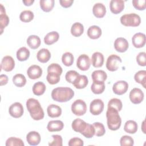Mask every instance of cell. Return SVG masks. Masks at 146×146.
<instances>
[{"mask_svg":"<svg viewBox=\"0 0 146 146\" xmlns=\"http://www.w3.org/2000/svg\"><path fill=\"white\" fill-rule=\"evenodd\" d=\"M40 7L44 12H50L54 6L55 1L54 0H40L39 1Z\"/></svg>","mask_w":146,"mask_h":146,"instance_id":"cell-34","label":"cell"},{"mask_svg":"<svg viewBox=\"0 0 146 146\" xmlns=\"http://www.w3.org/2000/svg\"><path fill=\"white\" fill-rule=\"evenodd\" d=\"M13 82L15 86L18 87H22L26 83V79L23 74H17L13 76Z\"/></svg>","mask_w":146,"mask_h":146,"instance_id":"cell-35","label":"cell"},{"mask_svg":"<svg viewBox=\"0 0 146 146\" xmlns=\"http://www.w3.org/2000/svg\"><path fill=\"white\" fill-rule=\"evenodd\" d=\"M88 83V80L87 77L84 75H79L72 84L76 88L82 89L84 88Z\"/></svg>","mask_w":146,"mask_h":146,"instance_id":"cell-26","label":"cell"},{"mask_svg":"<svg viewBox=\"0 0 146 146\" xmlns=\"http://www.w3.org/2000/svg\"><path fill=\"white\" fill-rule=\"evenodd\" d=\"M48 116L50 117H58L62 114V108L55 104H52L48 106L47 108Z\"/></svg>","mask_w":146,"mask_h":146,"instance_id":"cell-22","label":"cell"},{"mask_svg":"<svg viewBox=\"0 0 146 146\" xmlns=\"http://www.w3.org/2000/svg\"><path fill=\"white\" fill-rule=\"evenodd\" d=\"M90 65V59L86 54L80 55L76 60V66L82 71H86L88 70Z\"/></svg>","mask_w":146,"mask_h":146,"instance_id":"cell-11","label":"cell"},{"mask_svg":"<svg viewBox=\"0 0 146 146\" xmlns=\"http://www.w3.org/2000/svg\"><path fill=\"white\" fill-rule=\"evenodd\" d=\"M73 2H74V0H60V1H59V3H60V5L64 8H68V7L71 6Z\"/></svg>","mask_w":146,"mask_h":146,"instance_id":"cell-51","label":"cell"},{"mask_svg":"<svg viewBox=\"0 0 146 146\" xmlns=\"http://www.w3.org/2000/svg\"><path fill=\"white\" fill-rule=\"evenodd\" d=\"M141 129H142L143 133H145V120H144L143 122L142 126H141Z\"/></svg>","mask_w":146,"mask_h":146,"instance_id":"cell-54","label":"cell"},{"mask_svg":"<svg viewBox=\"0 0 146 146\" xmlns=\"http://www.w3.org/2000/svg\"><path fill=\"white\" fill-rule=\"evenodd\" d=\"M128 89V84L124 80H119L115 83L112 87L113 92L118 95L125 94Z\"/></svg>","mask_w":146,"mask_h":146,"instance_id":"cell-12","label":"cell"},{"mask_svg":"<svg viewBox=\"0 0 146 146\" xmlns=\"http://www.w3.org/2000/svg\"><path fill=\"white\" fill-rule=\"evenodd\" d=\"M40 38L35 35H30L27 39V43L28 46L33 50L38 48L40 45Z\"/></svg>","mask_w":146,"mask_h":146,"instance_id":"cell-27","label":"cell"},{"mask_svg":"<svg viewBox=\"0 0 146 146\" xmlns=\"http://www.w3.org/2000/svg\"><path fill=\"white\" fill-rule=\"evenodd\" d=\"M137 124L136 122L130 120L125 122L124 126V130L128 133L133 134L137 132Z\"/></svg>","mask_w":146,"mask_h":146,"instance_id":"cell-31","label":"cell"},{"mask_svg":"<svg viewBox=\"0 0 146 146\" xmlns=\"http://www.w3.org/2000/svg\"><path fill=\"white\" fill-rule=\"evenodd\" d=\"M56 72L61 75L62 73V68L59 64L57 63H52L50 64L47 67V72Z\"/></svg>","mask_w":146,"mask_h":146,"instance_id":"cell-46","label":"cell"},{"mask_svg":"<svg viewBox=\"0 0 146 146\" xmlns=\"http://www.w3.org/2000/svg\"><path fill=\"white\" fill-rule=\"evenodd\" d=\"M36 58L38 61L41 63L47 62L51 58V53L47 48H42L38 51L36 54Z\"/></svg>","mask_w":146,"mask_h":146,"instance_id":"cell-25","label":"cell"},{"mask_svg":"<svg viewBox=\"0 0 146 146\" xmlns=\"http://www.w3.org/2000/svg\"><path fill=\"white\" fill-rule=\"evenodd\" d=\"M129 47V44L126 39L119 37L115 39L114 42L115 49L119 52H124L127 50Z\"/></svg>","mask_w":146,"mask_h":146,"instance_id":"cell-14","label":"cell"},{"mask_svg":"<svg viewBox=\"0 0 146 146\" xmlns=\"http://www.w3.org/2000/svg\"><path fill=\"white\" fill-rule=\"evenodd\" d=\"M107 123L108 127L112 131L117 130L121 126V119L117 110L108 108L106 112Z\"/></svg>","mask_w":146,"mask_h":146,"instance_id":"cell-4","label":"cell"},{"mask_svg":"<svg viewBox=\"0 0 146 146\" xmlns=\"http://www.w3.org/2000/svg\"><path fill=\"white\" fill-rule=\"evenodd\" d=\"M40 140V135L36 131H30L26 136V140L30 145H38Z\"/></svg>","mask_w":146,"mask_h":146,"instance_id":"cell-18","label":"cell"},{"mask_svg":"<svg viewBox=\"0 0 146 146\" xmlns=\"http://www.w3.org/2000/svg\"><path fill=\"white\" fill-rule=\"evenodd\" d=\"M34 13L30 10H24L22 11L19 15L20 20L23 22H29L33 19Z\"/></svg>","mask_w":146,"mask_h":146,"instance_id":"cell-37","label":"cell"},{"mask_svg":"<svg viewBox=\"0 0 146 146\" xmlns=\"http://www.w3.org/2000/svg\"><path fill=\"white\" fill-rule=\"evenodd\" d=\"M84 32V26L79 22L74 23L71 28V34L75 37L80 36Z\"/></svg>","mask_w":146,"mask_h":146,"instance_id":"cell-30","label":"cell"},{"mask_svg":"<svg viewBox=\"0 0 146 146\" xmlns=\"http://www.w3.org/2000/svg\"><path fill=\"white\" fill-rule=\"evenodd\" d=\"M9 23V18L6 14H0V27H1V34H2L3 29L8 25Z\"/></svg>","mask_w":146,"mask_h":146,"instance_id":"cell-44","label":"cell"},{"mask_svg":"<svg viewBox=\"0 0 146 146\" xmlns=\"http://www.w3.org/2000/svg\"><path fill=\"white\" fill-rule=\"evenodd\" d=\"M136 61L137 64L141 66H146V53L145 52H140L136 56Z\"/></svg>","mask_w":146,"mask_h":146,"instance_id":"cell-49","label":"cell"},{"mask_svg":"<svg viewBox=\"0 0 146 146\" xmlns=\"http://www.w3.org/2000/svg\"><path fill=\"white\" fill-rule=\"evenodd\" d=\"M91 90L95 94H100L103 93L105 90L104 83H98L93 82L91 86Z\"/></svg>","mask_w":146,"mask_h":146,"instance_id":"cell-36","label":"cell"},{"mask_svg":"<svg viewBox=\"0 0 146 146\" xmlns=\"http://www.w3.org/2000/svg\"><path fill=\"white\" fill-rule=\"evenodd\" d=\"M29 78L31 79H36L39 78L42 74V69L38 65H32L29 67L27 71Z\"/></svg>","mask_w":146,"mask_h":146,"instance_id":"cell-15","label":"cell"},{"mask_svg":"<svg viewBox=\"0 0 146 146\" xmlns=\"http://www.w3.org/2000/svg\"><path fill=\"white\" fill-rule=\"evenodd\" d=\"M69 146H83L84 145L83 141L79 137L71 138L68 141Z\"/></svg>","mask_w":146,"mask_h":146,"instance_id":"cell-50","label":"cell"},{"mask_svg":"<svg viewBox=\"0 0 146 146\" xmlns=\"http://www.w3.org/2000/svg\"><path fill=\"white\" fill-rule=\"evenodd\" d=\"M129 99L131 102L135 104L140 103L144 99V93L139 88H133L129 92Z\"/></svg>","mask_w":146,"mask_h":146,"instance_id":"cell-9","label":"cell"},{"mask_svg":"<svg viewBox=\"0 0 146 146\" xmlns=\"http://www.w3.org/2000/svg\"><path fill=\"white\" fill-rule=\"evenodd\" d=\"M64 127L63 123L59 120H51L48 122L47 129L49 132H57L61 131Z\"/></svg>","mask_w":146,"mask_h":146,"instance_id":"cell-21","label":"cell"},{"mask_svg":"<svg viewBox=\"0 0 146 146\" xmlns=\"http://www.w3.org/2000/svg\"><path fill=\"white\" fill-rule=\"evenodd\" d=\"M120 145L121 146H132L134 144V141L132 137L127 135H124L121 137L120 140Z\"/></svg>","mask_w":146,"mask_h":146,"instance_id":"cell-45","label":"cell"},{"mask_svg":"<svg viewBox=\"0 0 146 146\" xmlns=\"http://www.w3.org/2000/svg\"><path fill=\"white\" fill-rule=\"evenodd\" d=\"M145 35L141 33H137L133 35L132 38V42L136 48L143 47L145 44Z\"/></svg>","mask_w":146,"mask_h":146,"instance_id":"cell-16","label":"cell"},{"mask_svg":"<svg viewBox=\"0 0 146 146\" xmlns=\"http://www.w3.org/2000/svg\"><path fill=\"white\" fill-rule=\"evenodd\" d=\"M124 8V1L122 0H112L110 2V9L114 14L121 13Z\"/></svg>","mask_w":146,"mask_h":146,"instance_id":"cell-17","label":"cell"},{"mask_svg":"<svg viewBox=\"0 0 146 146\" xmlns=\"http://www.w3.org/2000/svg\"><path fill=\"white\" fill-rule=\"evenodd\" d=\"M121 23L128 27H137L141 23V19L139 15L135 13L126 14L120 17Z\"/></svg>","mask_w":146,"mask_h":146,"instance_id":"cell-5","label":"cell"},{"mask_svg":"<svg viewBox=\"0 0 146 146\" xmlns=\"http://www.w3.org/2000/svg\"><path fill=\"white\" fill-rule=\"evenodd\" d=\"M5 145L6 146H24L25 144L21 139L11 137L7 139Z\"/></svg>","mask_w":146,"mask_h":146,"instance_id":"cell-41","label":"cell"},{"mask_svg":"<svg viewBox=\"0 0 146 146\" xmlns=\"http://www.w3.org/2000/svg\"><path fill=\"white\" fill-rule=\"evenodd\" d=\"M30 51L25 47H22L17 51V58L21 62L26 60L30 56Z\"/></svg>","mask_w":146,"mask_h":146,"instance_id":"cell-29","label":"cell"},{"mask_svg":"<svg viewBox=\"0 0 146 146\" xmlns=\"http://www.w3.org/2000/svg\"><path fill=\"white\" fill-rule=\"evenodd\" d=\"M91 62L94 67H100L104 63V56L101 52H95L92 55Z\"/></svg>","mask_w":146,"mask_h":146,"instance_id":"cell-20","label":"cell"},{"mask_svg":"<svg viewBox=\"0 0 146 146\" xmlns=\"http://www.w3.org/2000/svg\"><path fill=\"white\" fill-rule=\"evenodd\" d=\"M60 76V75H59L58 73L50 72H47L46 79H47V81L48 82V83H50V84H55L59 82Z\"/></svg>","mask_w":146,"mask_h":146,"instance_id":"cell-40","label":"cell"},{"mask_svg":"<svg viewBox=\"0 0 146 146\" xmlns=\"http://www.w3.org/2000/svg\"><path fill=\"white\" fill-rule=\"evenodd\" d=\"M71 111L76 116H82L87 111V105L83 100L77 99L71 105Z\"/></svg>","mask_w":146,"mask_h":146,"instance_id":"cell-6","label":"cell"},{"mask_svg":"<svg viewBox=\"0 0 146 146\" xmlns=\"http://www.w3.org/2000/svg\"><path fill=\"white\" fill-rule=\"evenodd\" d=\"M71 126L74 131L80 133L87 138H92L95 135V128L93 125L87 123L79 118L75 119Z\"/></svg>","mask_w":146,"mask_h":146,"instance_id":"cell-1","label":"cell"},{"mask_svg":"<svg viewBox=\"0 0 146 146\" xmlns=\"http://www.w3.org/2000/svg\"><path fill=\"white\" fill-rule=\"evenodd\" d=\"M102 33L101 29L96 25L90 26L87 30V35L92 39H98L102 35Z\"/></svg>","mask_w":146,"mask_h":146,"instance_id":"cell-23","label":"cell"},{"mask_svg":"<svg viewBox=\"0 0 146 146\" xmlns=\"http://www.w3.org/2000/svg\"><path fill=\"white\" fill-rule=\"evenodd\" d=\"M62 62L66 66H71L74 62L73 55L70 52H66L64 53L62 57Z\"/></svg>","mask_w":146,"mask_h":146,"instance_id":"cell-39","label":"cell"},{"mask_svg":"<svg viewBox=\"0 0 146 146\" xmlns=\"http://www.w3.org/2000/svg\"><path fill=\"white\" fill-rule=\"evenodd\" d=\"M92 13L96 18H103L106 13V6L102 3H96L93 6Z\"/></svg>","mask_w":146,"mask_h":146,"instance_id":"cell-19","label":"cell"},{"mask_svg":"<svg viewBox=\"0 0 146 146\" xmlns=\"http://www.w3.org/2000/svg\"><path fill=\"white\" fill-rule=\"evenodd\" d=\"M80 74L75 70H70L67 72L65 75L66 80L70 83L73 84Z\"/></svg>","mask_w":146,"mask_h":146,"instance_id":"cell-43","label":"cell"},{"mask_svg":"<svg viewBox=\"0 0 146 146\" xmlns=\"http://www.w3.org/2000/svg\"><path fill=\"white\" fill-rule=\"evenodd\" d=\"M135 80L141 84L144 88L146 87V71L145 70H140L137 72L134 76Z\"/></svg>","mask_w":146,"mask_h":146,"instance_id":"cell-33","label":"cell"},{"mask_svg":"<svg viewBox=\"0 0 146 146\" xmlns=\"http://www.w3.org/2000/svg\"><path fill=\"white\" fill-rule=\"evenodd\" d=\"M15 67V61L14 59L9 55L4 56L1 61V68L5 71L9 72L12 71Z\"/></svg>","mask_w":146,"mask_h":146,"instance_id":"cell-13","label":"cell"},{"mask_svg":"<svg viewBox=\"0 0 146 146\" xmlns=\"http://www.w3.org/2000/svg\"><path fill=\"white\" fill-rule=\"evenodd\" d=\"M8 77L5 74H1L0 76V85L1 86L6 85L8 82Z\"/></svg>","mask_w":146,"mask_h":146,"instance_id":"cell-52","label":"cell"},{"mask_svg":"<svg viewBox=\"0 0 146 146\" xmlns=\"http://www.w3.org/2000/svg\"><path fill=\"white\" fill-rule=\"evenodd\" d=\"M104 103L99 99L93 100L90 105V112L93 115H99L104 110Z\"/></svg>","mask_w":146,"mask_h":146,"instance_id":"cell-8","label":"cell"},{"mask_svg":"<svg viewBox=\"0 0 146 146\" xmlns=\"http://www.w3.org/2000/svg\"><path fill=\"white\" fill-rule=\"evenodd\" d=\"M123 104L121 101L117 98L111 99L108 103V108H111L117 110V111H120L122 109Z\"/></svg>","mask_w":146,"mask_h":146,"instance_id":"cell-38","label":"cell"},{"mask_svg":"<svg viewBox=\"0 0 146 146\" xmlns=\"http://www.w3.org/2000/svg\"><path fill=\"white\" fill-rule=\"evenodd\" d=\"M9 112L12 117L19 118L23 115L24 112L23 106L19 102H15L10 106Z\"/></svg>","mask_w":146,"mask_h":146,"instance_id":"cell-10","label":"cell"},{"mask_svg":"<svg viewBox=\"0 0 146 146\" xmlns=\"http://www.w3.org/2000/svg\"><path fill=\"white\" fill-rule=\"evenodd\" d=\"M93 126L95 128V135L96 136H103L106 132V129L104 125L99 122H95L93 123Z\"/></svg>","mask_w":146,"mask_h":146,"instance_id":"cell-42","label":"cell"},{"mask_svg":"<svg viewBox=\"0 0 146 146\" xmlns=\"http://www.w3.org/2000/svg\"><path fill=\"white\" fill-rule=\"evenodd\" d=\"M59 38V35L56 31H51L46 34L44 38V42L47 45H51L56 42Z\"/></svg>","mask_w":146,"mask_h":146,"instance_id":"cell-28","label":"cell"},{"mask_svg":"<svg viewBox=\"0 0 146 146\" xmlns=\"http://www.w3.org/2000/svg\"><path fill=\"white\" fill-rule=\"evenodd\" d=\"M46 89V85L44 83L38 82L34 84L33 87V92L34 94L36 96H40L44 93Z\"/></svg>","mask_w":146,"mask_h":146,"instance_id":"cell-32","label":"cell"},{"mask_svg":"<svg viewBox=\"0 0 146 146\" xmlns=\"http://www.w3.org/2000/svg\"><path fill=\"white\" fill-rule=\"evenodd\" d=\"M91 77L94 82L102 83L104 82L107 78V75L103 70H95L91 75Z\"/></svg>","mask_w":146,"mask_h":146,"instance_id":"cell-24","label":"cell"},{"mask_svg":"<svg viewBox=\"0 0 146 146\" xmlns=\"http://www.w3.org/2000/svg\"><path fill=\"white\" fill-rule=\"evenodd\" d=\"M145 0H133L132 1L133 7L139 10H144L146 7Z\"/></svg>","mask_w":146,"mask_h":146,"instance_id":"cell-47","label":"cell"},{"mask_svg":"<svg viewBox=\"0 0 146 146\" xmlns=\"http://www.w3.org/2000/svg\"><path fill=\"white\" fill-rule=\"evenodd\" d=\"M74 96V91L70 87H57L51 92L52 99L58 102H66L71 100Z\"/></svg>","mask_w":146,"mask_h":146,"instance_id":"cell-2","label":"cell"},{"mask_svg":"<svg viewBox=\"0 0 146 146\" xmlns=\"http://www.w3.org/2000/svg\"><path fill=\"white\" fill-rule=\"evenodd\" d=\"M53 140L51 143H50L48 145L50 146H62L63 140L60 135H52Z\"/></svg>","mask_w":146,"mask_h":146,"instance_id":"cell-48","label":"cell"},{"mask_svg":"<svg viewBox=\"0 0 146 146\" xmlns=\"http://www.w3.org/2000/svg\"><path fill=\"white\" fill-rule=\"evenodd\" d=\"M22 2L25 6H31L34 2V0H26V1H23Z\"/></svg>","mask_w":146,"mask_h":146,"instance_id":"cell-53","label":"cell"},{"mask_svg":"<svg viewBox=\"0 0 146 146\" xmlns=\"http://www.w3.org/2000/svg\"><path fill=\"white\" fill-rule=\"evenodd\" d=\"M121 62L122 60L120 56L112 54L110 55L107 59L106 68L110 71H115L118 69Z\"/></svg>","mask_w":146,"mask_h":146,"instance_id":"cell-7","label":"cell"},{"mask_svg":"<svg viewBox=\"0 0 146 146\" xmlns=\"http://www.w3.org/2000/svg\"><path fill=\"white\" fill-rule=\"evenodd\" d=\"M26 107L33 119L39 120L43 119L44 111L38 100L34 98L29 99L26 102Z\"/></svg>","mask_w":146,"mask_h":146,"instance_id":"cell-3","label":"cell"}]
</instances>
